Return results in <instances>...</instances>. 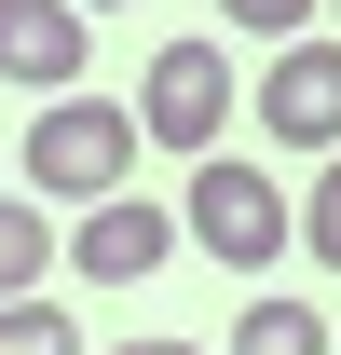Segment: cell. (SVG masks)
Returning <instances> with one entry per match:
<instances>
[{
	"instance_id": "7",
	"label": "cell",
	"mask_w": 341,
	"mask_h": 355,
	"mask_svg": "<svg viewBox=\"0 0 341 355\" xmlns=\"http://www.w3.org/2000/svg\"><path fill=\"white\" fill-rule=\"evenodd\" d=\"M232 355H341V328L314 301H246V328H232Z\"/></svg>"
},
{
	"instance_id": "10",
	"label": "cell",
	"mask_w": 341,
	"mask_h": 355,
	"mask_svg": "<svg viewBox=\"0 0 341 355\" xmlns=\"http://www.w3.org/2000/svg\"><path fill=\"white\" fill-rule=\"evenodd\" d=\"M300 246H314V260L341 273V150L314 164V191H300Z\"/></svg>"
},
{
	"instance_id": "6",
	"label": "cell",
	"mask_w": 341,
	"mask_h": 355,
	"mask_svg": "<svg viewBox=\"0 0 341 355\" xmlns=\"http://www.w3.org/2000/svg\"><path fill=\"white\" fill-rule=\"evenodd\" d=\"M0 83L82 96V0H0Z\"/></svg>"
},
{
	"instance_id": "12",
	"label": "cell",
	"mask_w": 341,
	"mask_h": 355,
	"mask_svg": "<svg viewBox=\"0 0 341 355\" xmlns=\"http://www.w3.org/2000/svg\"><path fill=\"white\" fill-rule=\"evenodd\" d=\"M110 355H205V342H110Z\"/></svg>"
},
{
	"instance_id": "5",
	"label": "cell",
	"mask_w": 341,
	"mask_h": 355,
	"mask_svg": "<svg viewBox=\"0 0 341 355\" xmlns=\"http://www.w3.org/2000/svg\"><path fill=\"white\" fill-rule=\"evenodd\" d=\"M69 260H82L96 287H150V273L177 260V219H164V205H137V191H110V205H82Z\"/></svg>"
},
{
	"instance_id": "1",
	"label": "cell",
	"mask_w": 341,
	"mask_h": 355,
	"mask_svg": "<svg viewBox=\"0 0 341 355\" xmlns=\"http://www.w3.org/2000/svg\"><path fill=\"white\" fill-rule=\"evenodd\" d=\"M137 110L123 96H42V123H28V191L42 205H110V191H137Z\"/></svg>"
},
{
	"instance_id": "3",
	"label": "cell",
	"mask_w": 341,
	"mask_h": 355,
	"mask_svg": "<svg viewBox=\"0 0 341 355\" xmlns=\"http://www.w3.org/2000/svg\"><path fill=\"white\" fill-rule=\"evenodd\" d=\"M137 137H164V150L205 164L218 137H232V55H218V42H164L150 83H137Z\"/></svg>"
},
{
	"instance_id": "11",
	"label": "cell",
	"mask_w": 341,
	"mask_h": 355,
	"mask_svg": "<svg viewBox=\"0 0 341 355\" xmlns=\"http://www.w3.org/2000/svg\"><path fill=\"white\" fill-rule=\"evenodd\" d=\"M218 14H232L246 42H273V55H287V42H314V0H218Z\"/></svg>"
},
{
	"instance_id": "13",
	"label": "cell",
	"mask_w": 341,
	"mask_h": 355,
	"mask_svg": "<svg viewBox=\"0 0 341 355\" xmlns=\"http://www.w3.org/2000/svg\"><path fill=\"white\" fill-rule=\"evenodd\" d=\"M82 14H110V0H82Z\"/></svg>"
},
{
	"instance_id": "8",
	"label": "cell",
	"mask_w": 341,
	"mask_h": 355,
	"mask_svg": "<svg viewBox=\"0 0 341 355\" xmlns=\"http://www.w3.org/2000/svg\"><path fill=\"white\" fill-rule=\"evenodd\" d=\"M42 273H55V219L42 205H0V301H42Z\"/></svg>"
},
{
	"instance_id": "9",
	"label": "cell",
	"mask_w": 341,
	"mask_h": 355,
	"mask_svg": "<svg viewBox=\"0 0 341 355\" xmlns=\"http://www.w3.org/2000/svg\"><path fill=\"white\" fill-rule=\"evenodd\" d=\"M0 355H82V328L55 301H0Z\"/></svg>"
},
{
	"instance_id": "2",
	"label": "cell",
	"mask_w": 341,
	"mask_h": 355,
	"mask_svg": "<svg viewBox=\"0 0 341 355\" xmlns=\"http://www.w3.org/2000/svg\"><path fill=\"white\" fill-rule=\"evenodd\" d=\"M177 232H191L218 273H273V260L300 246V205H287V191H273L259 164L205 150V164H191V219H177Z\"/></svg>"
},
{
	"instance_id": "4",
	"label": "cell",
	"mask_w": 341,
	"mask_h": 355,
	"mask_svg": "<svg viewBox=\"0 0 341 355\" xmlns=\"http://www.w3.org/2000/svg\"><path fill=\"white\" fill-rule=\"evenodd\" d=\"M259 123L328 164V150H341V42H287V55H273V69H259Z\"/></svg>"
}]
</instances>
